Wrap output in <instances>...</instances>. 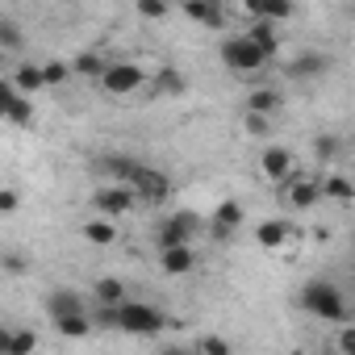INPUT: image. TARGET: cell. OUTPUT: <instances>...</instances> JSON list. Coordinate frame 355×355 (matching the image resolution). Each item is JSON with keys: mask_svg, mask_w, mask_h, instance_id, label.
Masks as SVG:
<instances>
[{"mask_svg": "<svg viewBox=\"0 0 355 355\" xmlns=\"http://www.w3.org/2000/svg\"><path fill=\"white\" fill-rule=\"evenodd\" d=\"M301 309H309V313L322 318V322H343V318H347V301H343L338 284H330V280L305 284V288H301Z\"/></svg>", "mask_w": 355, "mask_h": 355, "instance_id": "1", "label": "cell"}, {"mask_svg": "<svg viewBox=\"0 0 355 355\" xmlns=\"http://www.w3.org/2000/svg\"><path fill=\"white\" fill-rule=\"evenodd\" d=\"M268 59H272V55H268L263 46H255L247 34H234V38L222 42V63H226L234 76H255Z\"/></svg>", "mask_w": 355, "mask_h": 355, "instance_id": "2", "label": "cell"}, {"mask_svg": "<svg viewBox=\"0 0 355 355\" xmlns=\"http://www.w3.org/2000/svg\"><path fill=\"white\" fill-rule=\"evenodd\" d=\"M142 84H146V71H142L138 63H130V59H121V63H109V71L101 76V92H105V96H113V101H121V96H134Z\"/></svg>", "mask_w": 355, "mask_h": 355, "instance_id": "3", "label": "cell"}, {"mask_svg": "<svg viewBox=\"0 0 355 355\" xmlns=\"http://www.w3.org/2000/svg\"><path fill=\"white\" fill-rule=\"evenodd\" d=\"M163 326H167V318L146 301H125L117 309V330H125V334H159Z\"/></svg>", "mask_w": 355, "mask_h": 355, "instance_id": "4", "label": "cell"}, {"mask_svg": "<svg viewBox=\"0 0 355 355\" xmlns=\"http://www.w3.org/2000/svg\"><path fill=\"white\" fill-rule=\"evenodd\" d=\"M193 234H201V218L197 214H171L163 226H159V251H171V247H193Z\"/></svg>", "mask_w": 355, "mask_h": 355, "instance_id": "5", "label": "cell"}, {"mask_svg": "<svg viewBox=\"0 0 355 355\" xmlns=\"http://www.w3.org/2000/svg\"><path fill=\"white\" fill-rule=\"evenodd\" d=\"M134 201H138V193L125 189V184H105V189L92 193V209H96L101 218H121V214L134 209Z\"/></svg>", "mask_w": 355, "mask_h": 355, "instance_id": "6", "label": "cell"}, {"mask_svg": "<svg viewBox=\"0 0 355 355\" xmlns=\"http://www.w3.org/2000/svg\"><path fill=\"white\" fill-rule=\"evenodd\" d=\"M318 201H322V184L313 180V175H301V171H297L293 180L284 184V205H288V209H301V214H305V209H313Z\"/></svg>", "mask_w": 355, "mask_h": 355, "instance_id": "7", "label": "cell"}, {"mask_svg": "<svg viewBox=\"0 0 355 355\" xmlns=\"http://www.w3.org/2000/svg\"><path fill=\"white\" fill-rule=\"evenodd\" d=\"M259 171L268 175V180H293L297 175V167H293V150L288 146H263V155H259Z\"/></svg>", "mask_w": 355, "mask_h": 355, "instance_id": "8", "label": "cell"}, {"mask_svg": "<svg viewBox=\"0 0 355 355\" xmlns=\"http://www.w3.org/2000/svg\"><path fill=\"white\" fill-rule=\"evenodd\" d=\"M0 109H5V121H13V125H34V101L21 96L9 80L0 88Z\"/></svg>", "mask_w": 355, "mask_h": 355, "instance_id": "9", "label": "cell"}, {"mask_svg": "<svg viewBox=\"0 0 355 355\" xmlns=\"http://www.w3.org/2000/svg\"><path fill=\"white\" fill-rule=\"evenodd\" d=\"M239 226H243V205H239V201H222V205H218V214H214V222H209L214 239H218V243H226Z\"/></svg>", "mask_w": 355, "mask_h": 355, "instance_id": "10", "label": "cell"}, {"mask_svg": "<svg viewBox=\"0 0 355 355\" xmlns=\"http://www.w3.org/2000/svg\"><path fill=\"white\" fill-rule=\"evenodd\" d=\"M9 84H13L21 96H30V101H34V96L46 88V71H42V67H34V63H21V67H13Z\"/></svg>", "mask_w": 355, "mask_h": 355, "instance_id": "11", "label": "cell"}, {"mask_svg": "<svg viewBox=\"0 0 355 355\" xmlns=\"http://www.w3.org/2000/svg\"><path fill=\"white\" fill-rule=\"evenodd\" d=\"M92 297H96L101 309H121V305L130 301V293H125V284H121L117 276H101V280L92 284Z\"/></svg>", "mask_w": 355, "mask_h": 355, "instance_id": "12", "label": "cell"}, {"mask_svg": "<svg viewBox=\"0 0 355 355\" xmlns=\"http://www.w3.org/2000/svg\"><path fill=\"white\" fill-rule=\"evenodd\" d=\"M134 193H138V201H159V197H167V193H171V180H167L163 171H155V167H142Z\"/></svg>", "mask_w": 355, "mask_h": 355, "instance_id": "13", "label": "cell"}, {"mask_svg": "<svg viewBox=\"0 0 355 355\" xmlns=\"http://www.w3.org/2000/svg\"><path fill=\"white\" fill-rule=\"evenodd\" d=\"M184 17H193V21L209 26V30L226 26V13H222V5H214V0H184Z\"/></svg>", "mask_w": 355, "mask_h": 355, "instance_id": "14", "label": "cell"}, {"mask_svg": "<svg viewBox=\"0 0 355 355\" xmlns=\"http://www.w3.org/2000/svg\"><path fill=\"white\" fill-rule=\"evenodd\" d=\"M159 268L167 276H184L197 268V251L193 247H171V251H159Z\"/></svg>", "mask_w": 355, "mask_h": 355, "instance_id": "15", "label": "cell"}, {"mask_svg": "<svg viewBox=\"0 0 355 355\" xmlns=\"http://www.w3.org/2000/svg\"><path fill=\"white\" fill-rule=\"evenodd\" d=\"M46 309H51L55 322H59V318H76V313H84V297L71 293V288H55V293L46 297Z\"/></svg>", "mask_w": 355, "mask_h": 355, "instance_id": "16", "label": "cell"}, {"mask_svg": "<svg viewBox=\"0 0 355 355\" xmlns=\"http://www.w3.org/2000/svg\"><path fill=\"white\" fill-rule=\"evenodd\" d=\"M293 234H297V230H293L288 222H280V218H276V222H259V230H255V243H259V247H268V251H280V247H284Z\"/></svg>", "mask_w": 355, "mask_h": 355, "instance_id": "17", "label": "cell"}, {"mask_svg": "<svg viewBox=\"0 0 355 355\" xmlns=\"http://www.w3.org/2000/svg\"><path fill=\"white\" fill-rule=\"evenodd\" d=\"M38 351V334L34 330H9L0 338V355H34Z\"/></svg>", "mask_w": 355, "mask_h": 355, "instance_id": "18", "label": "cell"}, {"mask_svg": "<svg viewBox=\"0 0 355 355\" xmlns=\"http://www.w3.org/2000/svg\"><path fill=\"white\" fill-rule=\"evenodd\" d=\"M247 13L272 26V21H288L293 17V5H288V0H255V5H247Z\"/></svg>", "mask_w": 355, "mask_h": 355, "instance_id": "19", "label": "cell"}, {"mask_svg": "<svg viewBox=\"0 0 355 355\" xmlns=\"http://www.w3.org/2000/svg\"><path fill=\"white\" fill-rule=\"evenodd\" d=\"M326 67H330L326 55H297V59L288 63V76H293V80H313V76H322Z\"/></svg>", "mask_w": 355, "mask_h": 355, "instance_id": "20", "label": "cell"}, {"mask_svg": "<svg viewBox=\"0 0 355 355\" xmlns=\"http://www.w3.org/2000/svg\"><path fill=\"white\" fill-rule=\"evenodd\" d=\"M71 71H76V76H88V80H96V84H101V76L109 71V63H105V55L84 51V55H76V59H71Z\"/></svg>", "mask_w": 355, "mask_h": 355, "instance_id": "21", "label": "cell"}, {"mask_svg": "<svg viewBox=\"0 0 355 355\" xmlns=\"http://www.w3.org/2000/svg\"><path fill=\"white\" fill-rule=\"evenodd\" d=\"M280 109V92L276 88H251V96H247V113H263V117H272Z\"/></svg>", "mask_w": 355, "mask_h": 355, "instance_id": "22", "label": "cell"}, {"mask_svg": "<svg viewBox=\"0 0 355 355\" xmlns=\"http://www.w3.org/2000/svg\"><path fill=\"white\" fill-rule=\"evenodd\" d=\"M84 239H88L92 247H113V243H117V226H113L109 218H92V222L84 226Z\"/></svg>", "mask_w": 355, "mask_h": 355, "instance_id": "23", "label": "cell"}, {"mask_svg": "<svg viewBox=\"0 0 355 355\" xmlns=\"http://www.w3.org/2000/svg\"><path fill=\"white\" fill-rule=\"evenodd\" d=\"M322 197H330L338 205H351L355 201V184L347 180V175H326V180H322Z\"/></svg>", "mask_w": 355, "mask_h": 355, "instance_id": "24", "label": "cell"}, {"mask_svg": "<svg viewBox=\"0 0 355 355\" xmlns=\"http://www.w3.org/2000/svg\"><path fill=\"white\" fill-rule=\"evenodd\" d=\"M338 150H343V142H338L334 134H318V138H313V155H318V163H334Z\"/></svg>", "mask_w": 355, "mask_h": 355, "instance_id": "25", "label": "cell"}, {"mask_svg": "<svg viewBox=\"0 0 355 355\" xmlns=\"http://www.w3.org/2000/svg\"><path fill=\"white\" fill-rule=\"evenodd\" d=\"M55 326H59V334H67V338H84V334L92 330V318H88V313H76V318H59Z\"/></svg>", "mask_w": 355, "mask_h": 355, "instance_id": "26", "label": "cell"}, {"mask_svg": "<svg viewBox=\"0 0 355 355\" xmlns=\"http://www.w3.org/2000/svg\"><path fill=\"white\" fill-rule=\"evenodd\" d=\"M155 88H159V92H171V96H180V92H184V76L175 71V67H163V71L155 76Z\"/></svg>", "mask_w": 355, "mask_h": 355, "instance_id": "27", "label": "cell"}, {"mask_svg": "<svg viewBox=\"0 0 355 355\" xmlns=\"http://www.w3.org/2000/svg\"><path fill=\"white\" fill-rule=\"evenodd\" d=\"M247 38H251L255 46H263L268 55H276V34H272V26H268V21H255V26L247 30Z\"/></svg>", "mask_w": 355, "mask_h": 355, "instance_id": "28", "label": "cell"}, {"mask_svg": "<svg viewBox=\"0 0 355 355\" xmlns=\"http://www.w3.org/2000/svg\"><path fill=\"white\" fill-rule=\"evenodd\" d=\"M42 71H46V88H59V84H67V80H71V63H63V59L42 63Z\"/></svg>", "mask_w": 355, "mask_h": 355, "instance_id": "29", "label": "cell"}, {"mask_svg": "<svg viewBox=\"0 0 355 355\" xmlns=\"http://www.w3.org/2000/svg\"><path fill=\"white\" fill-rule=\"evenodd\" d=\"M243 130H247L251 138H268V134H272V117H263V113H247V117H243Z\"/></svg>", "mask_w": 355, "mask_h": 355, "instance_id": "30", "label": "cell"}, {"mask_svg": "<svg viewBox=\"0 0 355 355\" xmlns=\"http://www.w3.org/2000/svg\"><path fill=\"white\" fill-rule=\"evenodd\" d=\"M17 46H21V30L9 17H0V51H17Z\"/></svg>", "mask_w": 355, "mask_h": 355, "instance_id": "31", "label": "cell"}, {"mask_svg": "<svg viewBox=\"0 0 355 355\" xmlns=\"http://www.w3.org/2000/svg\"><path fill=\"white\" fill-rule=\"evenodd\" d=\"M197 355H230V343H226V338H218V334H201Z\"/></svg>", "mask_w": 355, "mask_h": 355, "instance_id": "32", "label": "cell"}, {"mask_svg": "<svg viewBox=\"0 0 355 355\" xmlns=\"http://www.w3.org/2000/svg\"><path fill=\"white\" fill-rule=\"evenodd\" d=\"M334 351H338V355H355V326H343V330L334 334Z\"/></svg>", "mask_w": 355, "mask_h": 355, "instance_id": "33", "label": "cell"}, {"mask_svg": "<svg viewBox=\"0 0 355 355\" xmlns=\"http://www.w3.org/2000/svg\"><path fill=\"white\" fill-rule=\"evenodd\" d=\"M138 13L146 21H159V17H167V5H163V0H138Z\"/></svg>", "mask_w": 355, "mask_h": 355, "instance_id": "34", "label": "cell"}, {"mask_svg": "<svg viewBox=\"0 0 355 355\" xmlns=\"http://www.w3.org/2000/svg\"><path fill=\"white\" fill-rule=\"evenodd\" d=\"M5 272H9V276H21V272H26V259H21V255H5Z\"/></svg>", "mask_w": 355, "mask_h": 355, "instance_id": "35", "label": "cell"}, {"mask_svg": "<svg viewBox=\"0 0 355 355\" xmlns=\"http://www.w3.org/2000/svg\"><path fill=\"white\" fill-rule=\"evenodd\" d=\"M0 209H5V214H13V209H17V193H13V189L0 193Z\"/></svg>", "mask_w": 355, "mask_h": 355, "instance_id": "36", "label": "cell"}, {"mask_svg": "<svg viewBox=\"0 0 355 355\" xmlns=\"http://www.w3.org/2000/svg\"><path fill=\"white\" fill-rule=\"evenodd\" d=\"M159 355H193V351H189V347H163Z\"/></svg>", "mask_w": 355, "mask_h": 355, "instance_id": "37", "label": "cell"}]
</instances>
